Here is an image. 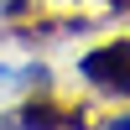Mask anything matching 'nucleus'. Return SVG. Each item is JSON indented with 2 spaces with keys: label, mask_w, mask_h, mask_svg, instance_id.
Segmentation results:
<instances>
[{
  "label": "nucleus",
  "mask_w": 130,
  "mask_h": 130,
  "mask_svg": "<svg viewBox=\"0 0 130 130\" xmlns=\"http://www.w3.org/2000/svg\"><path fill=\"white\" fill-rule=\"evenodd\" d=\"M78 73L94 83V89L115 94V99H130V37H115V42H104V47L83 52Z\"/></svg>",
  "instance_id": "nucleus-1"
},
{
  "label": "nucleus",
  "mask_w": 130,
  "mask_h": 130,
  "mask_svg": "<svg viewBox=\"0 0 130 130\" xmlns=\"http://www.w3.org/2000/svg\"><path fill=\"white\" fill-rule=\"evenodd\" d=\"M21 125H83V109H62V104H26Z\"/></svg>",
  "instance_id": "nucleus-2"
},
{
  "label": "nucleus",
  "mask_w": 130,
  "mask_h": 130,
  "mask_svg": "<svg viewBox=\"0 0 130 130\" xmlns=\"http://www.w3.org/2000/svg\"><path fill=\"white\" fill-rule=\"evenodd\" d=\"M109 130H130V115H115V120H109Z\"/></svg>",
  "instance_id": "nucleus-3"
}]
</instances>
